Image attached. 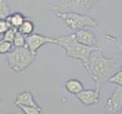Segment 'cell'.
Returning a JSON list of instances; mask_svg holds the SVG:
<instances>
[{"instance_id": "obj_1", "label": "cell", "mask_w": 122, "mask_h": 114, "mask_svg": "<svg viewBox=\"0 0 122 114\" xmlns=\"http://www.w3.org/2000/svg\"><path fill=\"white\" fill-rule=\"evenodd\" d=\"M117 65L118 64L115 58L105 56L102 49L99 48L92 53L86 70L90 74L95 86L98 87L106 80H108L112 75H114Z\"/></svg>"}, {"instance_id": "obj_2", "label": "cell", "mask_w": 122, "mask_h": 114, "mask_svg": "<svg viewBox=\"0 0 122 114\" xmlns=\"http://www.w3.org/2000/svg\"><path fill=\"white\" fill-rule=\"evenodd\" d=\"M56 39L58 40L57 45L61 46L65 50L67 57L81 61L86 70L89 65L92 53L101 48L100 46H88L80 43L75 38L74 33L58 37Z\"/></svg>"}, {"instance_id": "obj_3", "label": "cell", "mask_w": 122, "mask_h": 114, "mask_svg": "<svg viewBox=\"0 0 122 114\" xmlns=\"http://www.w3.org/2000/svg\"><path fill=\"white\" fill-rule=\"evenodd\" d=\"M65 26L72 31H78L83 27H96L98 22L91 16L77 11L55 12Z\"/></svg>"}, {"instance_id": "obj_4", "label": "cell", "mask_w": 122, "mask_h": 114, "mask_svg": "<svg viewBox=\"0 0 122 114\" xmlns=\"http://www.w3.org/2000/svg\"><path fill=\"white\" fill-rule=\"evenodd\" d=\"M33 55L27 46L23 47H15L6 57L7 64L9 68L15 72H21L26 70L35 59Z\"/></svg>"}, {"instance_id": "obj_5", "label": "cell", "mask_w": 122, "mask_h": 114, "mask_svg": "<svg viewBox=\"0 0 122 114\" xmlns=\"http://www.w3.org/2000/svg\"><path fill=\"white\" fill-rule=\"evenodd\" d=\"M97 0H63L62 3L54 5L51 10L54 12L88 11L91 10Z\"/></svg>"}, {"instance_id": "obj_6", "label": "cell", "mask_w": 122, "mask_h": 114, "mask_svg": "<svg viewBox=\"0 0 122 114\" xmlns=\"http://www.w3.org/2000/svg\"><path fill=\"white\" fill-rule=\"evenodd\" d=\"M58 40L54 37H49L40 33H32L26 37V46L30 49V51L33 54L36 55L37 51L43 46L46 44H56L57 45Z\"/></svg>"}, {"instance_id": "obj_7", "label": "cell", "mask_w": 122, "mask_h": 114, "mask_svg": "<svg viewBox=\"0 0 122 114\" xmlns=\"http://www.w3.org/2000/svg\"><path fill=\"white\" fill-rule=\"evenodd\" d=\"M105 109L109 113H120L122 109V86L117 87L107 99Z\"/></svg>"}, {"instance_id": "obj_8", "label": "cell", "mask_w": 122, "mask_h": 114, "mask_svg": "<svg viewBox=\"0 0 122 114\" xmlns=\"http://www.w3.org/2000/svg\"><path fill=\"white\" fill-rule=\"evenodd\" d=\"M79 101L86 107L97 105L100 100V90H83L77 95Z\"/></svg>"}, {"instance_id": "obj_9", "label": "cell", "mask_w": 122, "mask_h": 114, "mask_svg": "<svg viewBox=\"0 0 122 114\" xmlns=\"http://www.w3.org/2000/svg\"><path fill=\"white\" fill-rule=\"evenodd\" d=\"M75 38L80 43L88 46H100L95 33L87 29H80L74 33Z\"/></svg>"}, {"instance_id": "obj_10", "label": "cell", "mask_w": 122, "mask_h": 114, "mask_svg": "<svg viewBox=\"0 0 122 114\" xmlns=\"http://www.w3.org/2000/svg\"><path fill=\"white\" fill-rule=\"evenodd\" d=\"M14 106L16 107L17 105L21 104L26 105V106H33L36 107H40L39 104L36 102L34 98L30 91H23L20 92L16 97L15 100L14 102Z\"/></svg>"}, {"instance_id": "obj_11", "label": "cell", "mask_w": 122, "mask_h": 114, "mask_svg": "<svg viewBox=\"0 0 122 114\" xmlns=\"http://www.w3.org/2000/svg\"><path fill=\"white\" fill-rule=\"evenodd\" d=\"M65 88L69 94L73 95H77L84 90L83 84L77 79H68L65 83Z\"/></svg>"}, {"instance_id": "obj_12", "label": "cell", "mask_w": 122, "mask_h": 114, "mask_svg": "<svg viewBox=\"0 0 122 114\" xmlns=\"http://www.w3.org/2000/svg\"><path fill=\"white\" fill-rule=\"evenodd\" d=\"M5 19H7L11 23L12 27H16L18 29L23 24L24 21L26 20L24 15L22 13H20V12H15L13 14H11Z\"/></svg>"}, {"instance_id": "obj_13", "label": "cell", "mask_w": 122, "mask_h": 114, "mask_svg": "<svg viewBox=\"0 0 122 114\" xmlns=\"http://www.w3.org/2000/svg\"><path fill=\"white\" fill-rule=\"evenodd\" d=\"M33 30H34V24L30 20H25L18 28V31L26 37L32 34Z\"/></svg>"}, {"instance_id": "obj_14", "label": "cell", "mask_w": 122, "mask_h": 114, "mask_svg": "<svg viewBox=\"0 0 122 114\" xmlns=\"http://www.w3.org/2000/svg\"><path fill=\"white\" fill-rule=\"evenodd\" d=\"M17 107H18L21 112L24 114H40L43 111L41 107H36L33 106H26V105H17Z\"/></svg>"}, {"instance_id": "obj_15", "label": "cell", "mask_w": 122, "mask_h": 114, "mask_svg": "<svg viewBox=\"0 0 122 114\" xmlns=\"http://www.w3.org/2000/svg\"><path fill=\"white\" fill-rule=\"evenodd\" d=\"M11 15V10L5 0H0V18L5 19Z\"/></svg>"}, {"instance_id": "obj_16", "label": "cell", "mask_w": 122, "mask_h": 114, "mask_svg": "<svg viewBox=\"0 0 122 114\" xmlns=\"http://www.w3.org/2000/svg\"><path fill=\"white\" fill-rule=\"evenodd\" d=\"M25 37L26 36H24L19 31H17L13 41V44L15 47H23L26 46V37Z\"/></svg>"}, {"instance_id": "obj_17", "label": "cell", "mask_w": 122, "mask_h": 114, "mask_svg": "<svg viewBox=\"0 0 122 114\" xmlns=\"http://www.w3.org/2000/svg\"><path fill=\"white\" fill-rule=\"evenodd\" d=\"M108 82L115 84L118 86H122V68L108 78Z\"/></svg>"}, {"instance_id": "obj_18", "label": "cell", "mask_w": 122, "mask_h": 114, "mask_svg": "<svg viewBox=\"0 0 122 114\" xmlns=\"http://www.w3.org/2000/svg\"><path fill=\"white\" fill-rule=\"evenodd\" d=\"M18 31V28L11 27L9 29V30L7 31L5 33H4L2 40H6V41H9V42H11V43H13L15 34H16V33H17V31Z\"/></svg>"}, {"instance_id": "obj_19", "label": "cell", "mask_w": 122, "mask_h": 114, "mask_svg": "<svg viewBox=\"0 0 122 114\" xmlns=\"http://www.w3.org/2000/svg\"><path fill=\"white\" fill-rule=\"evenodd\" d=\"M13 45V43H11V42L2 40L0 42V53L4 55L10 52Z\"/></svg>"}, {"instance_id": "obj_20", "label": "cell", "mask_w": 122, "mask_h": 114, "mask_svg": "<svg viewBox=\"0 0 122 114\" xmlns=\"http://www.w3.org/2000/svg\"><path fill=\"white\" fill-rule=\"evenodd\" d=\"M12 27L11 23L7 19H1L0 20V33L4 34L7 31Z\"/></svg>"}, {"instance_id": "obj_21", "label": "cell", "mask_w": 122, "mask_h": 114, "mask_svg": "<svg viewBox=\"0 0 122 114\" xmlns=\"http://www.w3.org/2000/svg\"><path fill=\"white\" fill-rule=\"evenodd\" d=\"M118 57H119L120 60H121V62L122 63V47H121V53L118 54Z\"/></svg>"}, {"instance_id": "obj_22", "label": "cell", "mask_w": 122, "mask_h": 114, "mask_svg": "<svg viewBox=\"0 0 122 114\" xmlns=\"http://www.w3.org/2000/svg\"><path fill=\"white\" fill-rule=\"evenodd\" d=\"M120 113H122V109H121V112H120Z\"/></svg>"}, {"instance_id": "obj_23", "label": "cell", "mask_w": 122, "mask_h": 114, "mask_svg": "<svg viewBox=\"0 0 122 114\" xmlns=\"http://www.w3.org/2000/svg\"><path fill=\"white\" fill-rule=\"evenodd\" d=\"M121 68H122V67H121Z\"/></svg>"}]
</instances>
